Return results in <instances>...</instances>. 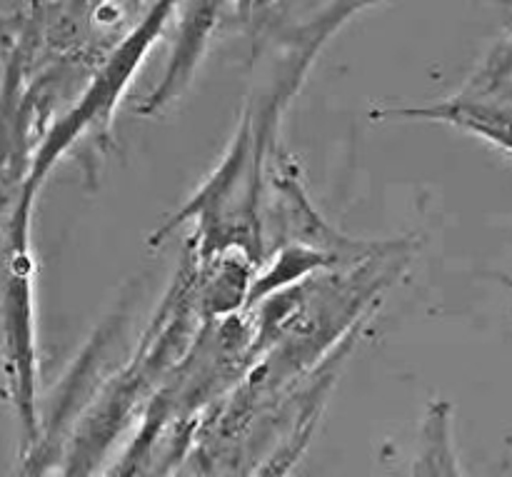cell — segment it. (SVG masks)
Here are the masks:
<instances>
[{
  "mask_svg": "<svg viewBox=\"0 0 512 477\" xmlns=\"http://www.w3.org/2000/svg\"><path fill=\"white\" fill-rule=\"evenodd\" d=\"M205 320L208 318L198 303V258L188 245L163 305L150 320L130 363L108 378L90 408L75 423L65 443L63 473H93L95 465L113 448L115 438L133 423L143 405L148 408L160 385L185 358Z\"/></svg>",
  "mask_w": 512,
  "mask_h": 477,
  "instance_id": "obj_1",
  "label": "cell"
},
{
  "mask_svg": "<svg viewBox=\"0 0 512 477\" xmlns=\"http://www.w3.org/2000/svg\"><path fill=\"white\" fill-rule=\"evenodd\" d=\"M33 200L18 198L0 228V375L23 430V460L40 440L35 353V263L30 253Z\"/></svg>",
  "mask_w": 512,
  "mask_h": 477,
  "instance_id": "obj_2",
  "label": "cell"
},
{
  "mask_svg": "<svg viewBox=\"0 0 512 477\" xmlns=\"http://www.w3.org/2000/svg\"><path fill=\"white\" fill-rule=\"evenodd\" d=\"M373 120H433L475 135L512 158V28L450 98L405 108H380Z\"/></svg>",
  "mask_w": 512,
  "mask_h": 477,
  "instance_id": "obj_3",
  "label": "cell"
},
{
  "mask_svg": "<svg viewBox=\"0 0 512 477\" xmlns=\"http://www.w3.org/2000/svg\"><path fill=\"white\" fill-rule=\"evenodd\" d=\"M220 5H223V0H190L183 25H180L175 53L170 58L168 73H165L163 83L155 88V93L145 100L140 113H155L163 105H168L175 95H180V90L190 83L195 65H198L200 55L208 45L210 30H213L215 18H218Z\"/></svg>",
  "mask_w": 512,
  "mask_h": 477,
  "instance_id": "obj_4",
  "label": "cell"
},
{
  "mask_svg": "<svg viewBox=\"0 0 512 477\" xmlns=\"http://www.w3.org/2000/svg\"><path fill=\"white\" fill-rule=\"evenodd\" d=\"M413 475H460V458L453 435V405L433 400L420 428V448L413 460Z\"/></svg>",
  "mask_w": 512,
  "mask_h": 477,
  "instance_id": "obj_5",
  "label": "cell"
},
{
  "mask_svg": "<svg viewBox=\"0 0 512 477\" xmlns=\"http://www.w3.org/2000/svg\"><path fill=\"white\" fill-rule=\"evenodd\" d=\"M495 280H500V283L508 285V288H512V278H508V275H495Z\"/></svg>",
  "mask_w": 512,
  "mask_h": 477,
  "instance_id": "obj_6",
  "label": "cell"
},
{
  "mask_svg": "<svg viewBox=\"0 0 512 477\" xmlns=\"http://www.w3.org/2000/svg\"><path fill=\"white\" fill-rule=\"evenodd\" d=\"M500 5H503V8H508L510 10V15H512V0H498Z\"/></svg>",
  "mask_w": 512,
  "mask_h": 477,
  "instance_id": "obj_7",
  "label": "cell"
},
{
  "mask_svg": "<svg viewBox=\"0 0 512 477\" xmlns=\"http://www.w3.org/2000/svg\"><path fill=\"white\" fill-rule=\"evenodd\" d=\"M0 10H3V8H0Z\"/></svg>",
  "mask_w": 512,
  "mask_h": 477,
  "instance_id": "obj_8",
  "label": "cell"
}]
</instances>
